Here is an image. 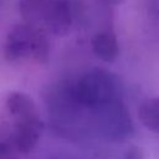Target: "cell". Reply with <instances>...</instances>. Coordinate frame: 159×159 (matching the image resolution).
<instances>
[{
  "instance_id": "6da1fadb",
  "label": "cell",
  "mask_w": 159,
  "mask_h": 159,
  "mask_svg": "<svg viewBox=\"0 0 159 159\" xmlns=\"http://www.w3.org/2000/svg\"><path fill=\"white\" fill-rule=\"evenodd\" d=\"M122 96L120 81L109 71L94 68L84 73L76 87L77 101L92 109L119 101Z\"/></svg>"
},
{
  "instance_id": "7a4b0ae2",
  "label": "cell",
  "mask_w": 159,
  "mask_h": 159,
  "mask_svg": "<svg viewBox=\"0 0 159 159\" xmlns=\"http://www.w3.org/2000/svg\"><path fill=\"white\" fill-rule=\"evenodd\" d=\"M4 48L5 56L10 61L25 57L42 60L47 53V42L29 25H19L7 35Z\"/></svg>"
},
{
  "instance_id": "3957f363",
  "label": "cell",
  "mask_w": 159,
  "mask_h": 159,
  "mask_svg": "<svg viewBox=\"0 0 159 159\" xmlns=\"http://www.w3.org/2000/svg\"><path fill=\"white\" fill-rule=\"evenodd\" d=\"M96 111L98 112L101 129L107 137L122 140L132 133V120L120 99L106 104Z\"/></svg>"
},
{
  "instance_id": "277c9868",
  "label": "cell",
  "mask_w": 159,
  "mask_h": 159,
  "mask_svg": "<svg viewBox=\"0 0 159 159\" xmlns=\"http://www.w3.org/2000/svg\"><path fill=\"white\" fill-rule=\"evenodd\" d=\"M42 20L53 34H66L72 20L68 4L65 0H50L43 11Z\"/></svg>"
},
{
  "instance_id": "5b68a950",
  "label": "cell",
  "mask_w": 159,
  "mask_h": 159,
  "mask_svg": "<svg viewBox=\"0 0 159 159\" xmlns=\"http://www.w3.org/2000/svg\"><path fill=\"white\" fill-rule=\"evenodd\" d=\"M41 128L42 123L40 120V117L20 119L15 127L14 133V143L17 150L30 152L39 140Z\"/></svg>"
},
{
  "instance_id": "8992f818",
  "label": "cell",
  "mask_w": 159,
  "mask_h": 159,
  "mask_svg": "<svg viewBox=\"0 0 159 159\" xmlns=\"http://www.w3.org/2000/svg\"><path fill=\"white\" fill-rule=\"evenodd\" d=\"M92 50L94 55L106 62L114 61L119 55V46L113 32H98L92 39Z\"/></svg>"
},
{
  "instance_id": "52a82bcc",
  "label": "cell",
  "mask_w": 159,
  "mask_h": 159,
  "mask_svg": "<svg viewBox=\"0 0 159 159\" xmlns=\"http://www.w3.org/2000/svg\"><path fill=\"white\" fill-rule=\"evenodd\" d=\"M6 106L11 114L19 117V119L36 118L39 117L35 102L31 97L22 92H11L7 96Z\"/></svg>"
},
{
  "instance_id": "ba28073f",
  "label": "cell",
  "mask_w": 159,
  "mask_h": 159,
  "mask_svg": "<svg viewBox=\"0 0 159 159\" xmlns=\"http://www.w3.org/2000/svg\"><path fill=\"white\" fill-rule=\"evenodd\" d=\"M138 116L145 128L159 133V96L144 101L139 107Z\"/></svg>"
},
{
  "instance_id": "9c48e42d",
  "label": "cell",
  "mask_w": 159,
  "mask_h": 159,
  "mask_svg": "<svg viewBox=\"0 0 159 159\" xmlns=\"http://www.w3.org/2000/svg\"><path fill=\"white\" fill-rule=\"evenodd\" d=\"M48 1L50 0H22L20 5V11L22 16L29 21L42 19L43 11Z\"/></svg>"
},
{
  "instance_id": "30bf717a",
  "label": "cell",
  "mask_w": 159,
  "mask_h": 159,
  "mask_svg": "<svg viewBox=\"0 0 159 159\" xmlns=\"http://www.w3.org/2000/svg\"><path fill=\"white\" fill-rule=\"evenodd\" d=\"M124 159H143V153L139 148L137 147H130L125 154H124Z\"/></svg>"
},
{
  "instance_id": "8fae6325",
  "label": "cell",
  "mask_w": 159,
  "mask_h": 159,
  "mask_svg": "<svg viewBox=\"0 0 159 159\" xmlns=\"http://www.w3.org/2000/svg\"><path fill=\"white\" fill-rule=\"evenodd\" d=\"M10 158V148L4 144L0 143V159H9Z\"/></svg>"
},
{
  "instance_id": "7c38bea8",
  "label": "cell",
  "mask_w": 159,
  "mask_h": 159,
  "mask_svg": "<svg viewBox=\"0 0 159 159\" xmlns=\"http://www.w3.org/2000/svg\"><path fill=\"white\" fill-rule=\"evenodd\" d=\"M104 2H108L111 5H117V4H120L123 0H103Z\"/></svg>"
}]
</instances>
